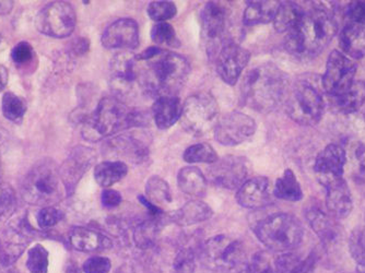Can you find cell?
I'll return each mask as SVG.
<instances>
[{
  "instance_id": "1",
  "label": "cell",
  "mask_w": 365,
  "mask_h": 273,
  "mask_svg": "<svg viewBox=\"0 0 365 273\" xmlns=\"http://www.w3.org/2000/svg\"><path fill=\"white\" fill-rule=\"evenodd\" d=\"M288 92V77L272 63L255 66L242 80L243 103L256 112L269 113L276 110L286 101Z\"/></svg>"
},
{
  "instance_id": "2",
  "label": "cell",
  "mask_w": 365,
  "mask_h": 273,
  "mask_svg": "<svg viewBox=\"0 0 365 273\" xmlns=\"http://www.w3.org/2000/svg\"><path fill=\"white\" fill-rule=\"evenodd\" d=\"M337 30V22L327 9L311 8L297 28L287 34L284 46L295 56H317L333 41Z\"/></svg>"
},
{
  "instance_id": "3",
  "label": "cell",
  "mask_w": 365,
  "mask_h": 273,
  "mask_svg": "<svg viewBox=\"0 0 365 273\" xmlns=\"http://www.w3.org/2000/svg\"><path fill=\"white\" fill-rule=\"evenodd\" d=\"M145 124L143 113L129 108L118 98L108 96L98 102L92 116L86 120L82 135L88 140L96 141Z\"/></svg>"
},
{
  "instance_id": "4",
  "label": "cell",
  "mask_w": 365,
  "mask_h": 273,
  "mask_svg": "<svg viewBox=\"0 0 365 273\" xmlns=\"http://www.w3.org/2000/svg\"><path fill=\"white\" fill-rule=\"evenodd\" d=\"M190 73V63L185 57L163 49L161 54L148 61L141 82L145 91L157 98L175 96L187 81Z\"/></svg>"
},
{
  "instance_id": "5",
  "label": "cell",
  "mask_w": 365,
  "mask_h": 273,
  "mask_svg": "<svg viewBox=\"0 0 365 273\" xmlns=\"http://www.w3.org/2000/svg\"><path fill=\"white\" fill-rule=\"evenodd\" d=\"M61 178L54 161L41 160L24 175L20 187L22 198L33 206L51 207L61 200Z\"/></svg>"
},
{
  "instance_id": "6",
  "label": "cell",
  "mask_w": 365,
  "mask_h": 273,
  "mask_svg": "<svg viewBox=\"0 0 365 273\" xmlns=\"http://www.w3.org/2000/svg\"><path fill=\"white\" fill-rule=\"evenodd\" d=\"M287 114L297 124L314 126L321 122L324 115L323 87L313 78L297 79L289 89L286 98Z\"/></svg>"
},
{
  "instance_id": "7",
  "label": "cell",
  "mask_w": 365,
  "mask_h": 273,
  "mask_svg": "<svg viewBox=\"0 0 365 273\" xmlns=\"http://www.w3.org/2000/svg\"><path fill=\"white\" fill-rule=\"evenodd\" d=\"M255 233L258 239L274 252H291L300 245L304 235L300 221L287 213H277L262 220Z\"/></svg>"
},
{
  "instance_id": "8",
  "label": "cell",
  "mask_w": 365,
  "mask_h": 273,
  "mask_svg": "<svg viewBox=\"0 0 365 273\" xmlns=\"http://www.w3.org/2000/svg\"><path fill=\"white\" fill-rule=\"evenodd\" d=\"M202 34L208 55H218L225 45L235 42L230 36L231 10L222 1H209L200 12Z\"/></svg>"
},
{
  "instance_id": "9",
  "label": "cell",
  "mask_w": 365,
  "mask_h": 273,
  "mask_svg": "<svg viewBox=\"0 0 365 273\" xmlns=\"http://www.w3.org/2000/svg\"><path fill=\"white\" fill-rule=\"evenodd\" d=\"M218 103L209 93H198L186 98L182 104L180 123L190 135L202 137L218 122Z\"/></svg>"
},
{
  "instance_id": "10",
  "label": "cell",
  "mask_w": 365,
  "mask_h": 273,
  "mask_svg": "<svg viewBox=\"0 0 365 273\" xmlns=\"http://www.w3.org/2000/svg\"><path fill=\"white\" fill-rule=\"evenodd\" d=\"M202 254L204 264L211 270L232 271L246 266L243 245L229 236L210 238L202 246Z\"/></svg>"
},
{
  "instance_id": "11",
  "label": "cell",
  "mask_w": 365,
  "mask_h": 273,
  "mask_svg": "<svg viewBox=\"0 0 365 273\" xmlns=\"http://www.w3.org/2000/svg\"><path fill=\"white\" fill-rule=\"evenodd\" d=\"M77 14L73 5L66 1H53L45 6L36 16L38 32L54 38H68L75 31Z\"/></svg>"
},
{
  "instance_id": "12",
  "label": "cell",
  "mask_w": 365,
  "mask_h": 273,
  "mask_svg": "<svg viewBox=\"0 0 365 273\" xmlns=\"http://www.w3.org/2000/svg\"><path fill=\"white\" fill-rule=\"evenodd\" d=\"M356 63L339 51H333L328 56L325 73L322 78V87L331 98L339 96L356 81Z\"/></svg>"
},
{
  "instance_id": "13",
  "label": "cell",
  "mask_w": 365,
  "mask_h": 273,
  "mask_svg": "<svg viewBox=\"0 0 365 273\" xmlns=\"http://www.w3.org/2000/svg\"><path fill=\"white\" fill-rule=\"evenodd\" d=\"M255 120L241 112L223 115L215 126V138L227 147L239 145L253 137L256 133Z\"/></svg>"
},
{
  "instance_id": "14",
  "label": "cell",
  "mask_w": 365,
  "mask_h": 273,
  "mask_svg": "<svg viewBox=\"0 0 365 273\" xmlns=\"http://www.w3.org/2000/svg\"><path fill=\"white\" fill-rule=\"evenodd\" d=\"M247 176L248 165L245 158L227 155L211 164L209 168L210 182L225 190H239Z\"/></svg>"
},
{
  "instance_id": "15",
  "label": "cell",
  "mask_w": 365,
  "mask_h": 273,
  "mask_svg": "<svg viewBox=\"0 0 365 273\" xmlns=\"http://www.w3.org/2000/svg\"><path fill=\"white\" fill-rule=\"evenodd\" d=\"M346 152L341 145L331 143L324 148L314 163V172L324 187L344 178Z\"/></svg>"
},
{
  "instance_id": "16",
  "label": "cell",
  "mask_w": 365,
  "mask_h": 273,
  "mask_svg": "<svg viewBox=\"0 0 365 273\" xmlns=\"http://www.w3.org/2000/svg\"><path fill=\"white\" fill-rule=\"evenodd\" d=\"M251 58V53L235 42L229 43L217 55V73L229 84L235 86Z\"/></svg>"
},
{
  "instance_id": "17",
  "label": "cell",
  "mask_w": 365,
  "mask_h": 273,
  "mask_svg": "<svg viewBox=\"0 0 365 273\" xmlns=\"http://www.w3.org/2000/svg\"><path fill=\"white\" fill-rule=\"evenodd\" d=\"M106 49H135L139 44V28L135 20L123 18L108 26L102 34Z\"/></svg>"
},
{
  "instance_id": "18",
  "label": "cell",
  "mask_w": 365,
  "mask_h": 273,
  "mask_svg": "<svg viewBox=\"0 0 365 273\" xmlns=\"http://www.w3.org/2000/svg\"><path fill=\"white\" fill-rule=\"evenodd\" d=\"M274 188L267 177L246 180L237 190V200L240 206L247 209H262L274 201Z\"/></svg>"
},
{
  "instance_id": "19",
  "label": "cell",
  "mask_w": 365,
  "mask_h": 273,
  "mask_svg": "<svg viewBox=\"0 0 365 273\" xmlns=\"http://www.w3.org/2000/svg\"><path fill=\"white\" fill-rule=\"evenodd\" d=\"M96 159L94 152L85 147L76 148L59 168L61 182L66 190L71 192L80 178L89 170Z\"/></svg>"
},
{
  "instance_id": "20",
  "label": "cell",
  "mask_w": 365,
  "mask_h": 273,
  "mask_svg": "<svg viewBox=\"0 0 365 273\" xmlns=\"http://www.w3.org/2000/svg\"><path fill=\"white\" fill-rule=\"evenodd\" d=\"M147 137L143 133H123L113 138L110 143V150L116 158H123L128 161L140 163L149 155Z\"/></svg>"
},
{
  "instance_id": "21",
  "label": "cell",
  "mask_w": 365,
  "mask_h": 273,
  "mask_svg": "<svg viewBox=\"0 0 365 273\" xmlns=\"http://www.w3.org/2000/svg\"><path fill=\"white\" fill-rule=\"evenodd\" d=\"M326 188V209L336 220L349 217L354 209V199L344 178L331 182Z\"/></svg>"
},
{
  "instance_id": "22",
  "label": "cell",
  "mask_w": 365,
  "mask_h": 273,
  "mask_svg": "<svg viewBox=\"0 0 365 273\" xmlns=\"http://www.w3.org/2000/svg\"><path fill=\"white\" fill-rule=\"evenodd\" d=\"M136 63L134 55L127 52L116 55L110 61V71L113 87L120 93L129 90L131 84L138 78Z\"/></svg>"
},
{
  "instance_id": "23",
  "label": "cell",
  "mask_w": 365,
  "mask_h": 273,
  "mask_svg": "<svg viewBox=\"0 0 365 273\" xmlns=\"http://www.w3.org/2000/svg\"><path fill=\"white\" fill-rule=\"evenodd\" d=\"M307 219L322 243L330 246L339 239L340 230L335 217L322 210L319 207H312L307 210Z\"/></svg>"
},
{
  "instance_id": "24",
  "label": "cell",
  "mask_w": 365,
  "mask_h": 273,
  "mask_svg": "<svg viewBox=\"0 0 365 273\" xmlns=\"http://www.w3.org/2000/svg\"><path fill=\"white\" fill-rule=\"evenodd\" d=\"M182 104L176 96H161L155 98L153 105V116L155 125L161 130L171 128L182 116Z\"/></svg>"
},
{
  "instance_id": "25",
  "label": "cell",
  "mask_w": 365,
  "mask_h": 273,
  "mask_svg": "<svg viewBox=\"0 0 365 273\" xmlns=\"http://www.w3.org/2000/svg\"><path fill=\"white\" fill-rule=\"evenodd\" d=\"M69 242L76 250L82 252H100L112 246L103 234L87 227H75L69 234Z\"/></svg>"
},
{
  "instance_id": "26",
  "label": "cell",
  "mask_w": 365,
  "mask_h": 273,
  "mask_svg": "<svg viewBox=\"0 0 365 273\" xmlns=\"http://www.w3.org/2000/svg\"><path fill=\"white\" fill-rule=\"evenodd\" d=\"M339 46L342 54L349 58L365 57V28L356 24H346L340 31Z\"/></svg>"
},
{
  "instance_id": "27",
  "label": "cell",
  "mask_w": 365,
  "mask_h": 273,
  "mask_svg": "<svg viewBox=\"0 0 365 273\" xmlns=\"http://www.w3.org/2000/svg\"><path fill=\"white\" fill-rule=\"evenodd\" d=\"M212 209L200 200H192L173 213L172 219L180 227H190L207 221L212 217Z\"/></svg>"
},
{
  "instance_id": "28",
  "label": "cell",
  "mask_w": 365,
  "mask_h": 273,
  "mask_svg": "<svg viewBox=\"0 0 365 273\" xmlns=\"http://www.w3.org/2000/svg\"><path fill=\"white\" fill-rule=\"evenodd\" d=\"M178 185L184 194L200 198L206 194L208 182L198 168L186 166L178 172Z\"/></svg>"
},
{
  "instance_id": "29",
  "label": "cell",
  "mask_w": 365,
  "mask_h": 273,
  "mask_svg": "<svg viewBox=\"0 0 365 273\" xmlns=\"http://www.w3.org/2000/svg\"><path fill=\"white\" fill-rule=\"evenodd\" d=\"M279 6V1H250L244 10L243 24L252 26L274 21Z\"/></svg>"
},
{
  "instance_id": "30",
  "label": "cell",
  "mask_w": 365,
  "mask_h": 273,
  "mask_svg": "<svg viewBox=\"0 0 365 273\" xmlns=\"http://www.w3.org/2000/svg\"><path fill=\"white\" fill-rule=\"evenodd\" d=\"M307 10L303 9L299 4L288 1L280 3L278 11L274 19V28L278 33H290L300 24Z\"/></svg>"
},
{
  "instance_id": "31",
  "label": "cell",
  "mask_w": 365,
  "mask_h": 273,
  "mask_svg": "<svg viewBox=\"0 0 365 273\" xmlns=\"http://www.w3.org/2000/svg\"><path fill=\"white\" fill-rule=\"evenodd\" d=\"M334 105L344 114H352L360 110L365 102V82L358 80L339 96H334Z\"/></svg>"
},
{
  "instance_id": "32",
  "label": "cell",
  "mask_w": 365,
  "mask_h": 273,
  "mask_svg": "<svg viewBox=\"0 0 365 273\" xmlns=\"http://www.w3.org/2000/svg\"><path fill=\"white\" fill-rule=\"evenodd\" d=\"M128 173V166L122 161H106L96 165L94 178L104 188L122 180Z\"/></svg>"
},
{
  "instance_id": "33",
  "label": "cell",
  "mask_w": 365,
  "mask_h": 273,
  "mask_svg": "<svg viewBox=\"0 0 365 273\" xmlns=\"http://www.w3.org/2000/svg\"><path fill=\"white\" fill-rule=\"evenodd\" d=\"M274 196L291 202H297L303 198L302 188L293 170H284V175L277 180L274 187Z\"/></svg>"
},
{
  "instance_id": "34",
  "label": "cell",
  "mask_w": 365,
  "mask_h": 273,
  "mask_svg": "<svg viewBox=\"0 0 365 273\" xmlns=\"http://www.w3.org/2000/svg\"><path fill=\"white\" fill-rule=\"evenodd\" d=\"M145 194H147L148 200L157 207L172 202V194L169 184L160 176H151L147 180Z\"/></svg>"
},
{
  "instance_id": "35",
  "label": "cell",
  "mask_w": 365,
  "mask_h": 273,
  "mask_svg": "<svg viewBox=\"0 0 365 273\" xmlns=\"http://www.w3.org/2000/svg\"><path fill=\"white\" fill-rule=\"evenodd\" d=\"M26 102L24 98L14 93L7 92L4 94L1 101V110L6 119L12 123H20L24 120L26 113Z\"/></svg>"
},
{
  "instance_id": "36",
  "label": "cell",
  "mask_w": 365,
  "mask_h": 273,
  "mask_svg": "<svg viewBox=\"0 0 365 273\" xmlns=\"http://www.w3.org/2000/svg\"><path fill=\"white\" fill-rule=\"evenodd\" d=\"M184 161L190 164L206 163L213 164L218 161V155L208 143H197L190 145L182 155Z\"/></svg>"
},
{
  "instance_id": "37",
  "label": "cell",
  "mask_w": 365,
  "mask_h": 273,
  "mask_svg": "<svg viewBox=\"0 0 365 273\" xmlns=\"http://www.w3.org/2000/svg\"><path fill=\"white\" fill-rule=\"evenodd\" d=\"M153 219L143 221L137 225L134 231V241L138 247L148 249L155 245L158 235V223Z\"/></svg>"
},
{
  "instance_id": "38",
  "label": "cell",
  "mask_w": 365,
  "mask_h": 273,
  "mask_svg": "<svg viewBox=\"0 0 365 273\" xmlns=\"http://www.w3.org/2000/svg\"><path fill=\"white\" fill-rule=\"evenodd\" d=\"M48 252L41 244L32 246L29 249L26 267L31 273L48 272Z\"/></svg>"
},
{
  "instance_id": "39",
  "label": "cell",
  "mask_w": 365,
  "mask_h": 273,
  "mask_svg": "<svg viewBox=\"0 0 365 273\" xmlns=\"http://www.w3.org/2000/svg\"><path fill=\"white\" fill-rule=\"evenodd\" d=\"M151 38L157 45H167L170 47L180 46V41L176 36L175 30L167 22H159L151 30Z\"/></svg>"
},
{
  "instance_id": "40",
  "label": "cell",
  "mask_w": 365,
  "mask_h": 273,
  "mask_svg": "<svg viewBox=\"0 0 365 273\" xmlns=\"http://www.w3.org/2000/svg\"><path fill=\"white\" fill-rule=\"evenodd\" d=\"M349 252L359 268L365 267V227H356L350 234Z\"/></svg>"
},
{
  "instance_id": "41",
  "label": "cell",
  "mask_w": 365,
  "mask_h": 273,
  "mask_svg": "<svg viewBox=\"0 0 365 273\" xmlns=\"http://www.w3.org/2000/svg\"><path fill=\"white\" fill-rule=\"evenodd\" d=\"M148 14L153 21L165 22L172 19L178 14V8L172 1H151L148 6Z\"/></svg>"
},
{
  "instance_id": "42",
  "label": "cell",
  "mask_w": 365,
  "mask_h": 273,
  "mask_svg": "<svg viewBox=\"0 0 365 273\" xmlns=\"http://www.w3.org/2000/svg\"><path fill=\"white\" fill-rule=\"evenodd\" d=\"M196 268L195 254L190 248H180L174 256L170 273H194Z\"/></svg>"
},
{
  "instance_id": "43",
  "label": "cell",
  "mask_w": 365,
  "mask_h": 273,
  "mask_svg": "<svg viewBox=\"0 0 365 273\" xmlns=\"http://www.w3.org/2000/svg\"><path fill=\"white\" fill-rule=\"evenodd\" d=\"M274 258L267 252H257L246 264V273H274Z\"/></svg>"
},
{
  "instance_id": "44",
  "label": "cell",
  "mask_w": 365,
  "mask_h": 273,
  "mask_svg": "<svg viewBox=\"0 0 365 273\" xmlns=\"http://www.w3.org/2000/svg\"><path fill=\"white\" fill-rule=\"evenodd\" d=\"M63 212L55 207H43L36 213V223L41 230H48L58 225L63 220Z\"/></svg>"
},
{
  "instance_id": "45",
  "label": "cell",
  "mask_w": 365,
  "mask_h": 273,
  "mask_svg": "<svg viewBox=\"0 0 365 273\" xmlns=\"http://www.w3.org/2000/svg\"><path fill=\"white\" fill-rule=\"evenodd\" d=\"M16 206V195L10 185L0 182V220L9 217Z\"/></svg>"
},
{
  "instance_id": "46",
  "label": "cell",
  "mask_w": 365,
  "mask_h": 273,
  "mask_svg": "<svg viewBox=\"0 0 365 273\" xmlns=\"http://www.w3.org/2000/svg\"><path fill=\"white\" fill-rule=\"evenodd\" d=\"M34 48L29 42H20L14 47L11 58L16 66H26L34 59Z\"/></svg>"
},
{
  "instance_id": "47",
  "label": "cell",
  "mask_w": 365,
  "mask_h": 273,
  "mask_svg": "<svg viewBox=\"0 0 365 273\" xmlns=\"http://www.w3.org/2000/svg\"><path fill=\"white\" fill-rule=\"evenodd\" d=\"M346 19L365 28V1H352L346 9Z\"/></svg>"
},
{
  "instance_id": "48",
  "label": "cell",
  "mask_w": 365,
  "mask_h": 273,
  "mask_svg": "<svg viewBox=\"0 0 365 273\" xmlns=\"http://www.w3.org/2000/svg\"><path fill=\"white\" fill-rule=\"evenodd\" d=\"M110 259L101 256H94L89 258L83 264V272L85 273H108L110 271Z\"/></svg>"
},
{
  "instance_id": "49",
  "label": "cell",
  "mask_w": 365,
  "mask_h": 273,
  "mask_svg": "<svg viewBox=\"0 0 365 273\" xmlns=\"http://www.w3.org/2000/svg\"><path fill=\"white\" fill-rule=\"evenodd\" d=\"M352 168L358 180H365V147L358 143L352 153Z\"/></svg>"
},
{
  "instance_id": "50",
  "label": "cell",
  "mask_w": 365,
  "mask_h": 273,
  "mask_svg": "<svg viewBox=\"0 0 365 273\" xmlns=\"http://www.w3.org/2000/svg\"><path fill=\"white\" fill-rule=\"evenodd\" d=\"M101 200L102 205H103L106 208L113 209L120 206V203H122L123 198L122 195L116 192V190H106L102 192Z\"/></svg>"
},
{
  "instance_id": "51",
  "label": "cell",
  "mask_w": 365,
  "mask_h": 273,
  "mask_svg": "<svg viewBox=\"0 0 365 273\" xmlns=\"http://www.w3.org/2000/svg\"><path fill=\"white\" fill-rule=\"evenodd\" d=\"M162 51L163 49L160 48V47L158 46H151L149 47V48L145 49L143 52H141L140 54L136 55L135 56V58H136V61H151V59L155 58V56H158V55L161 54Z\"/></svg>"
},
{
  "instance_id": "52",
  "label": "cell",
  "mask_w": 365,
  "mask_h": 273,
  "mask_svg": "<svg viewBox=\"0 0 365 273\" xmlns=\"http://www.w3.org/2000/svg\"><path fill=\"white\" fill-rule=\"evenodd\" d=\"M89 49V41L86 38H79L77 42L73 43V51L76 55L85 54Z\"/></svg>"
},
{
  "instance_id": "53",
  "label": "cell",
  "mask_w": 365,
  "mask_h": 273,
  "mask_svg": "<svg viewBox=\"0 0 365 273\" xmlns=\"http://www.w3.org/2000/svg\"><path fill=\"white\" fill-rule=\"evenodd\" d=\"M8 78H9V73H8L7 68L0 63V92L3 91L7 86Z\"/></svg>"
},
{
  "instance_id": "54",
  "label": "cell",
  "mask_w": 365,
  "mask_h": 273,
  "mask_svg": "<svg viewBox=\"0 0 365 273\" xmlns=\"http://www.w3.org/2000/svg\"><path fill=\"white\" fill-rule=\"evenodd\" d=\"M14 8V1H0V16H6Z\"/></svg>"
},
{
  "instance_id": "55",
  "label": "cell",
  "mask_w": 365,
  "mask_h": 273,
  "mask_svg": "<svg viewBox=\"0 0 365 273\" xmlns=\"http://www.w3.org/2000/svg\"><path fill=\"white\" fill-rule=\"evenodd\" d=\"M66 273H79V270L76 267H69L68 270L66 271Z\"/></svg>"
},
{
  "instance_id": "56",
  "label": "cell",
  "mask_w": 365,
  "mask_h": 273,
  "mask_svg": "<svg viewBox=\"0 0 365 273\" xmlns=\"http://www.w3.org/2000/svg\"><path fill=\"white\" fill-rule=\"evenodd\" d=\"M359 270H360L361 273H365V267L364 268H359Z\"/></svg>"
},
{
  "instance_id": "57",
  "label": "cell",
  "mask_w": 365,
  "mask_h": 273,
  "mask_svg": "<svg viewBox=\"0 0 365 273\" xmlns=\"http://www.w3.org/2000/svg\"><path fill=\"white\" fill-rule=\"evenodd\" d=\"M0 41H1V38H0Z\"/></svg>"
}]
</instances>
